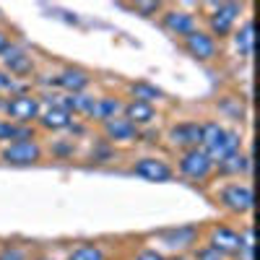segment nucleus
<instances>
[{
	"label": "nucleus",
	"instance_id": "nucleus-1",
	"mask_svg": "<svg viewBox=\"0 0 260 260\" xmlns=\"http://www.w3.org/2000/svg\"><path fill=\"white\" fill-rule=\"evenodd\" d=\"M42 102L39 94L34 91H24V94H8L6 99H0V112L8 122L16 125H37L39 115H42Z\"/></svg>",
	"mask_w": 260,
	"mask_h": 260
},
{
	"label": "nucleus",
	"instance_id": "nucleus-2",
	"mask_svg": "<svg viewBox=\"0 0 260 260\" xmlns=\"http://www.w3.org/2000/svg\"><path fill=\"white\" fill-rule=\"evenodd\" d=\"M240 13H242L240 3H213L211 13L206 16V26H208L206 31L221 45V39H229L232 31L240 26Z\"/></svg>",
	"mask_w": 260,
	"mask_h": 260
},
{
	"label": "nucleus",
	"instance_id": "nucleus-3",
	"mask_svg": "<svg viewBox=\"0 0 260 260\" xmlns=\"http://www.w3.org/2000/svg\"><path fill=\"white\" fill-rule=\"evenodd\" d=\"M219 206L234 216H247L255 208V192L250 182H226L216 192Z\"/></svg>",
	"mask_w": 260,
	"mask_h": 260
},
{
	"label": "nucleus",
	"instance_id": "nucleus-4",
	"mask_svg": "<svg viewBox=\"0 0 260 260\" xmlns=\"http://www.w3.org/2000/svg\"><path fill=\"white\" fill-rule=\"evenodd\" d=\"M175 172L190 182H206L213 175V161L208 159V154L203 148H187V151H177V167Z\"/></svg>",
	"mask_w": 260,
	"mask_h": 260
},
{
	"label": "nucleus",
	"instance_id": "nucleus-5",
	"mask_svg": "<svg viewBox=\"0 0 260 260\" xmlns=\"http://www.w3.org/2000/svg\"><path fill=\"white\" fill-rule=\"evenodd\" d=\"M0 159L11 167H31L45 159V146L39 143V138L34 141H11L0 148Z\"/></svg>",
	"mask_w": 260,
	"mask_h": 260
},
{
	"label": "nucleus",
	"instance_id": "nucleus-6",
	"mask_svg": "<svg viewBox=\"0 0 260 260\" xmlns=\"http://www.w3.org/2000/svg\"><path fill=\"white\" fill-rule=\"evenodd\" d=\"M201 237H203V229H201V226H195V224L172 226V229L159 232L161 245L169 247L175 255H187V252H192L195 247L201 245Z\"/></svg>",
	"mask_w": 260,
	"mask_h": 260
},
{
	"label": "nucleus",
	"instance_id": "nucleus-7",
	"mask_svg": "<svg viewBox=\"0 0 260 260\" xmlns=\"http://www.w3.org/2000/svg\"><path fill=\"white\" fill-rule=\"evenodd\" d=\"M206 245L224 255L226 260H232L242 247V229H234L229 224H213L206 232Z\"/></svg>",
	"mask_w": 260,
	"mask_h": 260
},
{
	"label": "nucleus",
	"instance_id": "nucleus-8",
	"mask_svg": "<svg viewBox=\"0 0 260 260\" xmlns=\"http://www.w3.org/2000/svg\"><path fill=\"white\" fill-rule=\"evenodd\" d=\"M182 50L198 62H213L219 60V52H221V45L216 42L206 29H195L192 34H187L182 39Z\"/></svg>",
	"mask_w": 260,
	"mask_h": 260
},
{
	"label": "nucleus",
	"instance_id": "nucleus-9",
	"mask_svg": "<svg viewBox=\"0 0 260 260\" xmlns=\"http://www.w3.org/2000/svg\"><path fill=\"white\" fill-rule=\"evenodd\" d=\"M0 60H3V71H6L13 81H16V78H29V76H34V68H37L34 55H31L26 47L16 45V42H11V47L0 55Z\"/></svg>",
	"mask_w": 260,
	"mask_h": 260
},
{
	"label": "nucleus",
	"instance_id": "nucleus-10",
	"mask_svg": "<svg viewBox=\"0 0 260 260\" xmlns=\"http://www.w3.org/2000/svg\"><path fill=\"white\" fill-rule=\"evenodd\" d=\"M130 172H133L136 177L141 180H148V182H169L175 180V167H172L167 159L161 156H141L133 161V167H130Z\"/></svg>",
	"mask_w": 260,
	"mask_h": 260
},
{
	"label": "nucleus",
	"instance_id": "nucleus-11",
	"mask_svg": "<svg viewBox=\"0 0 260 260\" xmlns=\"http://www.w3.org/2000/svg\"><path fill=\"white\" fill-rule=\"evenodd\" d=\"M159 21H161L164 31H169L172 37H180V39H185L195 29H201L198 16H195L192 11H185V8H164L159 13Z\"/></svg>",
	"mask_w": 260,
	"mask_h": 260
},
{
	"label": "nucleus",
	"instance_id": "nucleus-12",
	"mask_svg": "<svg viewBox=\"0 0 260 260\" xmlns=\"http://www.w3.org/2000/svg\"><path fill=\"white\" fill-rule=\"evenodd\" d=\"M50 83L57 86L65 94H83V91H89V86L94 83V76L89 71L78 68V65H68V68H62L60 73H55Z\"/></svg>",
	"mask_w": 260,
	"mask_h": 260
},
{
	"label": "nucleus",
	"instance_id": "nucleus-13",
	"mask_svg": "<svg viewBox=\"0 0 260 260\" xmlns=\"http://www.w3.org/2000/svg\"><path fill=\"white\" fill-rule=\"evenodd\" d=\"M167 141L172 148L187 151V148H201V122L198 120H182L175 122L167 130Z\"/></svg>",
	"mask_w": 260,
	"mask_h": 260
},
{
	"label": "nucleus",
	"instance_id": "nucleus-14",
	"mask_svg": "<svg viewBox=\"0 0 260 260\" xmlns=\"http://www.w3.org/2000/svg\"><path fill=\"white\" fill-rule=\"evenodd\" d=\"M57 99V96H55ZM73 115L65 110V107H60L57 102L47 104V107H42V115L37 120V127L39 130H45V133H65L71 125H73Z\"/></svg>",
	"mask_w": 260,
	"mask_h": 260
},
{
	"label": "nucleus",
	"instance_id": "nucleus-15",
	"mask_svg": "<svg viewBox=\"0 0 260 260\" xmlns=\"http://www.w3.org/2000/svg\"><path fill=\"white\" fill-rule=\"evenodd\" d=\"M99 127H102V138L110 141L112 146L136 143V141H138V133H141V130H138L133 122H130V120H125L122 115H117V117H112V120L102 122Z\"/></svg>",
	"mask_w": 260,
	"mask_h": 260
},
{
	"label": "nucleus",
	"instance_id": "nucleus-16",
	"mask_svg": "<svg viewBox=\"0 0 260 260\" xmlns=\"http://www.w3.org/2000/svg\"><path fill=\"white\" fill-rule=\"evenodd\" d=\"M242 146H245V136L240 133V130H234V127H226L224 138L216 143V146H211L206 154H208V159H211L213 167H216L219 161H224V159H229V156H234V154H240Z\"/></svg>",
	"mask_w": 260,
	"mask_h": 260
},
{
	"label": "nucleus",
	"instance_id": "nucleus-17",
	"mask_svg": "<svg viewBox=\"0 0 260 260\" xmlns=\"http://www.w3.org/2000/svg\"><path fill=\"white\" fill-rule=\"evenodd\" d=\"M122 117L130 120L138 130L141 127H148V125H154L156 117H159V110H156V104H146V102H136V99H127L125 107H122Z\"/></svg>",
	"mask_w": 260,
	"mask_h": 260
},
{
	"label": "nucleus",
	"instance_id": "nucleus-18",
	"mask_svg": "<svg viewBox=\"0 0 260 260\" xmlns=\"http://www.w3.org/2000/svg\"><path fill=\"white\" fill-rule=\"evenodd\" d=\"M122 107H125V99L117 96V94L96 96V99H94V110H91L89 120L96 122V125H102V122H107V120H112V117L122 115Z\"/></svg>",
	"mask_w": 260,
	"mask_h": 260
},
{
	"label": "nucleus",
	"instance_id": "nucleus-19",
	"mask_svg": "<svg viewBox=\"0 0 260 260\" xmlns=\"http://www.w3.org/2000/svg\"><path fill=\"white\" fill-rule=\"evenodd\" d=\"M232 42H234V52L242 60H250L255 52V29H252V18H245L240 26L232 31Z\"/></svg>",
	"mask_w": 260,
	"mask_h": 260
},
{
	"label": "nucleus",
	"instance_id": "nucleus-20",
	"mask_svg": "<svg viewBox=\"0 0 260 260\" xmlns=\"http://www.w3.org/2000/svg\"><path fill=\"white\" fill-rule=\"evenodd\" d=\"M94 99L96 96H91L89 91H83V94H62V96H57V104L65 107L73 117H86L89 120V115L94 110Z\"/></svg>",
	"mask_w": 260,
	"mask_h": 260
},
{
	"label": "nucleus",
	"instance_id": "nucleus-21",
	"mask_svg": "<svg viewBox=\"0 0 260 260\" xmlns=\"http://www.w3.org/2000/svg\"><path fill=\"white\" fill-rule=\"evenodd\" d=\"M250 154H245V151H240V154H234L224 161H219L213 167V172H219L221 177H237L240 180L242 175H250Z\"/></svg>",
	"mask_w": 260,
	"mask_h": 260
},
{
	"label": "nucleus",
	"instance_id": "nucleus-22",
	"mask_svg": "<svg viewBox=\"0 0 260 260\" xmlns=\"http://www.w3.org/2000/svg\"><path fill=\"white\" fill-rule=\"evenodd\" d=\"M127 94L130 99H136V102H146V104H156L164 99V91L159 89L156 83H151V81H133V83H127Z\"/></svg>",
	"mask_w": 260,
	"mask_h": 260
},
{
	"label": "nucleus",
	"instance_id": "nucleus-23",
	"mask_svg": "<svg viewBox=\"0 0 260 260\" xmlns=\"http://www.w3.org/2000/svg\"><path fill=\"white\" fill-rule=\"evenodd\" d=\"M65 260H110V255L99 242H81L68 252Z\"/></svg>",
	"mask_w": 260,
	"mask_h": 260
},
{
	"label": "nucleus",
	"instance_id": "nucleus-24",
	"mask_svg": "<svg viewBox=\"0 0 260 260\" xmlns=\"http://www.w3.org/2000/svg\"><path fill=\"white\" fill-rule=\"evenodd\" d=\"M226 133V125H221L219 120H203L201 122V148L208 151L211 146H216Z\"/></svg>",
	"mask_w": 260,
	"mask_h": 260
},
{
	"label": "nucleus",
	"instance_id": "nucleus-25",
	"mask_svg": "<svg viewBox=\"0 0 260 260\" xmlns=\"http://www.w3.org/2000/svg\"><path fill=\"white\" fill-rule=\"evenodd\" d=\"M115 154H117V148H115L110 141H104V138H99V141L91 146V161H96V164H107V161H112V159H115Z\"/></svg>",
	"mask_w": 260,
	"mask_h": 260
},
{
	"label": "nucleus",
	"instance_id": "nucleus-26",
	"mask_svg": "<svg viewBox=\"0 0 260 260\" xmlns=\"http://www.w3.org/2000/svg\"><path fill=\"white\" fill-rule=\"evenodd\" d=\"M0 260H29V250L24 245L6 242V245H0Z\"/></svg>",
	"mask_w": 260,
	"mask_h": 260
},
{
	"label": "nucleus",
	"instance_id": "nucleus-27",
	"mask_svg": "<svg viewBox=\"0 0 260 260\" xmlns=\"http://www.w3.org/2000/svg\"><path fill=\"white\" fill-rule=\"evenodd\" d=\"M50 151H52V156H57V159H71L76 154V143L73 141H55L50 146Z\"/></svg>",
	"mask_w": 260,
	"mask_h": 260
},
{
	"label": "nucleus",
	"instance_id": "nucleus-28",
	"mask_svg": "<svg viewBox=\"0 0 260 260\" xmlns=\"http://www.w3.org/2000/svg\"><path fill=\"white\" fill-rule=\"evenodd\" d=\"M133 11H136L138 16H143V18H151V16L161 13V11H164V6H161V3H136V6H133Z\"/></svg>",
	"mask_w": 260,
	"mask_h": 260
},
{
	"label": "nucleus",
	"instance_id": "nucleus-29",
	"mask_svg": "<svg viewBox=\"0 0 260 260\" xmlns=\"http://www.w3.org/2000/svg\"><path fill=\"white\" fill-rule=\"evenodd\" d=\"M133 260H164V255H161L156 247H141Z\"/></svg>",
	"mask_w": 260,
	"mask_h": 260
},
{
	"label": "nucleus",
	"instance_id": "nucleus-30",
	"mask_svg": "<svg viewBox=\"0 0 260 260\" xmlns=\"http://www.w3.org/2000/svg\"><path fill=\"white\" fill-rule=\"evenodd\" d=\"M13 89H16V81H13L3 68H0V94H11Z\"/></svg>",
	"mask_w": 260,
	"mask_h": 260
},
{
	"label": "nucleus",
	"instance_id": "nucleus-31",
	"mask_svg": "<svg viewBox=\"0 0 260 260\" xmlns=\"http://www.w3.org/2000/svg\"><path fill=\"white\" fill-rule=\"evenodd\" d=\"M232 260H255V245H242Z\"/></svg>",
	"mask_w": 260,
	"mask_h": 260
},
{
	"label": "nucleus",
	"instance_id": "nucleus-32",
	"mask_svg": "<svg viewBox=\"0 0 260 260\" xmlns=\"http://www.w3.org/2000/svg\"><path fill=\"white\" fill-rule=\"evenodd\" d=\"M11 42H13V37H11V31L0 24V55H3L8 47H11Z\"/></svg>",
	"mask_w": 260,
	"mask_h": 260
},
{
	"label": "nucleus",
	"instance_id": "nucleus-33",
	"mask_svg": "<svg viewBox=\"0 0 260 260\" xmlns=\"http://www.w3.org/2000/svg\"><path fill=\"white\" fill-rule=\"evenodd\" d=\"M164 260H192L190 255H175V252H172V255H164Z\"/></svg>",
	"mask_w": 260,
	"mask_h": 260
},
{
	"label": "nucleus",
	"instance_id": "nucleus-34",
	"mask_svg": "<svg viewBox=\"0 0 260 260\" xmlns=\"http://www.w3.org/2000/svg\"><path fill=\"white\" fill-rule=\"evenodd\" d=\"M34 260H55V257H50V255H39V257H34Z\"/></svg>",
	"mask_w": 260,
	"mask_h": 260
}]
</instances>
